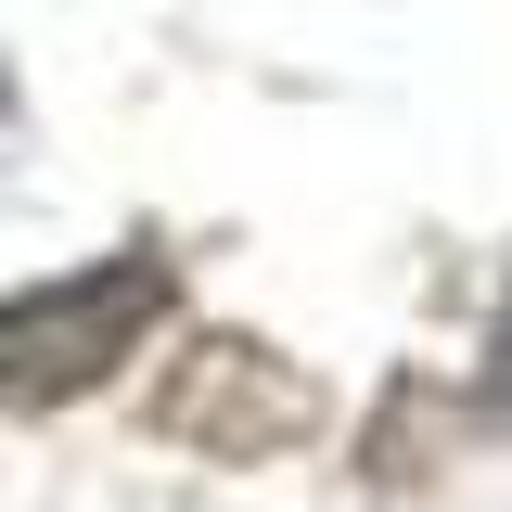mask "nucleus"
Segmentation results:
<instances>
[{
    "mask_svg": "<svg viewBox=\"0 0 512 512\" xmlns=\"http://www.w3.org/2000/svg\"><path fill=\"white\" fill-rule=\"evenodd\" d=\"M180 308V269L154 244L103 256V269H64L39 295H13L0 308V410H64V397H90V384H116L141 346H154V320Z\"/></svg>",
    "mask_w": 512,
    "mask_h": 512,
    "instance_id": "nucleus-1",
    "label": "nucleus"
},
{
    "mask_svg": "<svg viewBox=\"0 0 512 512\" xmlns=\"http://www.w3.org/2000/svg\"><path fill=\"white\" fill-rule=\"evenodd\" d=\"M154 423L192 436L205 461H269V448H295L320 423V384L295 359H269L256 333H192L180 372L154 384Z\"/></svg>",
    "mask_w": 512,
    "mask_h": 512,
    "instance_id": "nucleus-2",
    "label": "nucleus"
},
{
    "mask_svg": "<svg viewBox=\"0 0 512 512\" xmlns=\"http://www.w3.org/2000/svg\"><path fill=\"white\" fill-rule=\"evenodd\" d=\"M487 410L512 423V295H500V333H487Z\"/></svg>",
    "mask_w": 512,
    "mask_h": 512,
    "instance_id": "nucleus-3",
    "label": "nucleus"
},
{
    "mask_svg": "<svg viewBox=\"0 0 512 512\" xmlns=\"http://www.w3.org/2000/svg\"><path fill=\"white\" fill-rule=\"evenodd\" d=\"M0 167H13V64H0Z\"/></svg>",
    "mask_w": 512,
    "mask_h": 512,
    "instance_id": "nucleus-4",
    "label": "nucleus"
}]
</instances>
